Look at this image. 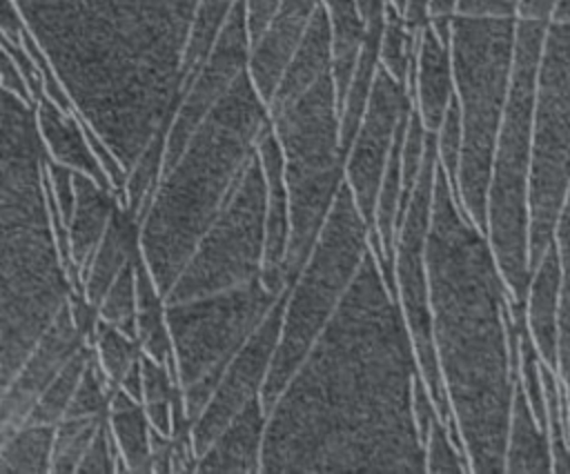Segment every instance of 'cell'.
Returning a JSON list of instances; mask_svg holds the SVG:
<instances>
[{"label": "cell", "mask_w": 570, "mask_h": 474, "mask_svg": "<svg viewBox=\"0 0 570 474\" xmlns=\"http://www.w3.org/2000/svg\"><path fill=\"white\" fill-rule=\"evenodd\" d=\"M416 374L401 303L370 247L267 412L261 472H425L412 405Z\"/></svg>", "instance_id": "1"}, {"label": "cell", "mask_w": 570, "mask_h": 474, "mask_svg": "<svg viewBox=\"0 0 570 474\" xmlns=\"http://www.w3.org/2000/svg\"><path fill=\"white\" fill-rule=\"evenodd\" d=\"M425 263L434 349L470 472H505L519 327L488 234L441 165Z\"/></svg>", "instance_id": "2"}, {"label": "cell", "mask_w": 570, "mask_h": 474, "mask_svg": "<svg viewBox=\"0 0 570 474\" xmlns=\"http://www.w3.org/2000/svg\"><path fill=\"white\" fill-rule=\"evenodd\" d=\"M0 385L69 303L73 287L51 225L36 107L2 89L0 105Z\"/></svg>", "instance_id": "3"}, {"label": "cell", "mask_w": 570, "mask_h": 474, "mask_svg": "<svg viewBox=\"0 0 570 474\" xmlns=\"http://www.w3.org/2000/svg\"><path fill=\"white\" fill-rule=\"evenodd\" d=\"M267 122V102L245 71L163 171L138 220V247L163 296L236 189Z\"/></svg>", "instance_id": "4"}, {"label": "cell", "mask_w": 570, "mask_h": 474, "mask_svg": "<svg viewBox=\"0 0 570 474\" xmlns=\"http://www.w3.org/2000/svg\"><path fill=\"white\" fill-rule=\"evenodd\" d=\"M517 22L519 18H472L459 13L452 20L454 96L463 122L456 194L468 216L483 231L492 156L514 73Z\"/></svg>", "instance_id": "5"}, {"label": "cell", "mask_w": 570, "mask_h": 474, "mask_svg": "<svg viewBox=\"0 0 570 474\" xmlns=\"http://www.w3.org/2000/svg\"><path fill=\"white\" fill-rule=\"evenodd\" d=\"M543 22H517V58L512 87L494 145L485 234L497 256L499 269L517 307L525 305L530 265V169H532V116L534 85Z\"/></svg>", "instance_id": "6"}, {"label": "cell", "mask_w": 570, "mask_h": 474, "mask_svg": "<svg viewBox=\"0 0 570 474\" xmlns=\"http://www.w3.org/2000/svg\"><path fill=\"white\" fill-rule=\"evenodd\" d=\"M269 120L283 149L292 223L287 278L294 280L345 182L341 105L332 71Z\"/></svg>", "instance_id": "7"}, {"label": "cell", "mask_w": 570, "mask_h": 474, "mask_svg": "<svg viewBox=\"0 0 570 474\" xmlns=\"http://www.w3.org/2000/svg\"><path fill=\"white\" fill-rule=\"evenodd\" d=\"M370 229L352 189L343 182L305 265L289 283L278 347L261 392L265 412H269L285 389L312 343L347 294L370 251Z\"/></svg>", "instance_id": "8"}, {"label": "cell", "mask_w": 570, "mask_h": 474, "mask_svg": "<svg viewBox=\"0 0 570 474\" xmlns=\"http://www.w3.org/2000/svg\"><path fill=\"white\" fill-rule=\"evenodd\" d=\"M285 292L274 294L263 283V276H258L218 294L167 303L174 372L189 423L207 405L234 354Z\"/></svg>", "instance_id": "9"}, {"label": "cell", "mask_w": 570, "mask_h": 474, "mask_svg": "<svg viewBox=\"0 0 570 474\" xmlns=\"http://www.w3.org/2000/svg\"><path fill=\"white\" fill-rule=\"evenodd\" d=\"M570 189V22H548L534 85L530 265L554 243Z\"/></svg>", "instance_id": "10"}, {"label": "cell", "mask_w": 570, "mask_h": 474, "mask_svg": "<svg viewBox=\"0 0 570 474\" xmlns=\"http://www.w3.org/2000/svg\"><path fill=\"white\" fill-rule=\"evenodd\" d=\"M265 211L267 180L254 151L236 189L165 294V303L218 294L263 276Z\"/></svg>", "instance_id": "11"}, {"label": "cell", "mask_w": 570, "mask_h": 474, "mask_svg": "<svg viewBox=\"0 0 570 474\" xmlns=\"http://www.w3.org/2000/svg\"><path fill=\"white\" fill-rule=\"evenodd\" d=\"M439 156H436V138L434 131L428 134V149L423 158V167L414 187V196L399 223L396 243H394V289L401 303L405 323L410 327L416 363L428 389L436 403L441 421L450 427L452 438L463 450L450 398L441 378L439 358L432 338V314H430V292H428V231L432 220V200H434V182H436Z\"/></svg>", "instance_id": "12"}, {"label": "cell", "mask_w": 570, "mask_h": 474, "mask_svg": "<svg viewBox=\"0 0 570 474\" xmlns=\"http://www.w3.org/2000/svg\"><path fill=\"white\" fill-rule=\"evenodd\" d=\"M412 91L379 65L367 107L354 140L345 151V182L363 214L374 227L376 198L396 134L412 109Z\"/></svg>", "instance_id": "13"}, {"label": "cell", "mask_w": 570, "mask_h": 474, "mask_svg": "<svg viewBox=\"0 0 570 474\" xmlns=\"http://www.w3.org/2000/svg\"><path fill=\"white\" fill-rule=\"evenodd\" d=\"M249 53H252V38L247 29L245 2L236 0L225 18V24L209 56L183 89L180 102L167 129L163 171H167L180 158L185 145L189 142L194 131L200 127V122L227 96L234 82L247 71Z\"/></svg>", "instance_id": "14"}, {"label": "cell", "mask_w": 570, "mask_h": 474, "mask_svg": "<svg viewBox=\"0 0 570 474\" xmlns=\"http://www.w3.org/2000/svg\"><path fill=\"white\" fill-rule=\"evenodd\" d=\"M285 300L287 292L274 303L263 323L234 354L229 365L223 369L207 405L191 423V443L196 456H200L216 441V436L249 401L261 396L278 347Z\"/></svg>", "instance_id": "15"}, {"label": "cell", "mask_w": 570, "mask_h": 474, "mask_svg": "<svg viewBox=\"0 0 570 474\" xmlns=\"http://www.w3.org/2000/svg\"><path fill=\"white\" fill-rule=\"evenodd\" d=\"M87 343L85 332L76 323L71 305L67 303L29 356L22 361L16 376L2 387L0 396V436L20 427L36 407L42 392L62 372L69 358Z\"/></svg>", "instance_id": "16"}, {"label": "cell", "mask_w": 570, "mask_h": 474, "mask_svg": "<svg viewBox=\"0 0 570 474\" xmlns=\"http://www.w3.org/2000/svg\"><path fill=\"white\" fill-rule=\"evenodd\" d=\"M256 154L267 180V211H265V256H263V283L274 294L289 287L287 278V251H289V196L283 171V149L274 134L272 120L258 136Z\"/></svg>", "instance_id": "17"}, {"label": "cell", "mask_w": 570, "mask_h": 474, "mask_svg": "<svg viewBox=\"0 0 570 474\" xmlns=\"http://www.w3.org/2000/svg\"><path fill=\"white\" fill-rule=\"evenodd\" d=\"M321 4L323 0H283L265 31L254 40L247 73L267 105Z\"/></svg>", "instance_id": "18"}, {"label": "cell", "mask_w": 570, "mask_h": 474, "mask_svg": "<svg viewBox=\"0 0 570 474\" xmlns=\"http://www.w3.org/2000/svg\"><path fill=\"white\" fill-rule=\"evenodd\" d=\"M410 89L423 125L436 131L454 100V69L450 42H443L430 22L419 33Z\"/></svg>", "instance_id": "19"}, {"label": "cell", "mask_w": 570, "mask_h": 474, "mask_svg": "<svg viewBox=\"0 0 570 474\" xmlns=\"http://www.w3.org/2000/svg\"><path fill=\"white\" fill-rule=\"evenodd\" d=\"M525 327L541 358L557 369L561 332V256L554 243L532 269L525 296Z\"/></svg>", "instance_id": "20"}, {"label": "cell", "mask_w": 570, "mask_h": 474, "mask_svg": "<svg viewBox=\"0 0 570 474\" xmlns=\"http://www.w3.org/2000/svg\"><path fill=\"white\" fill-rule=\"evenodd\" d=\"M267 412L261 396L249 401L198 456L196 472H261Z\"/></svg>", "instance_id": "21"}, {"label": "cell", "mask_w": 570, "mask_h": 474, "mask_svg": "<svg viewBox=\"0 0 570 474\" xmlns=\"http://www.w3.org/2000/svg\"><path fill=\"white\" fill-rule=\"evenodd\" d=\"M36 118H38V129H40V138H42L47 158H51L73 171L87 174L102 187L114 189L109 176L105 174L102 165L98 162V158L85 136L78 111L67 113L49 98H42L36 105Z\"/></svg>", "instance_id": "22"}, {"label": "cell", "mask_w": 570, "mask_h": 474, "mask_svg": "<svg viewBox=\"0 0 570 474\" xmlns=\"http://www.w3.org/2000/svg\"><path fill=\"white\" fill-rule=\"evenodd\" d=\"M73 189H76V205L69 220V243L73 265L82 285V278L89 269L91 256L100 245L114 209L118 205V194L114 189L102 187L91 176L73 171Z\"/></svg>", "instance_id": "23"}, {"label": "cell", "mask_w": 570, "mask_h": 474, "mask_svg": "<svg viewBox=\"0 0 570 474\" xmlns=\"http://www.w3.org/2000/svg\"><path fill=\"white\" fill-rule=\"evenodd\" d=\"M332 69V42H330V22L327 11L321 4L312 18V24L287 62L276 91L267 105L269 116L283 111L294 100H298L309 87H314Z\"/></svg>", "instance_id": "24"}, {"label": "cell", "mask_w": 570, "mask_h": 474, "mask_svg": "<svg viewBox=\"0 0 570 474\" xmlns=\"http://www.w3.org/2000/svg\"><path fill=\"white\" fill-rule=\"evenodd\" d=\"M138 220L136 216L118 200L109 227L96 247L89 269L82 278L85 300L98 309L102 296L118 278V274L136 258L138 254Z\"/></svg>", "instance_id": "25"}, {"label": "cell", "mask_w": 570, "mask_h": 474, "mask_svg": "<svg viewBox=\"0 0 570 474\" xmlns=\"http://www.w3.org/2000/svg\"><path fill=\"white\" fill-rule=\"evenodd\" d=\"M505 472H552V450L548 429L537 418L519 381L514 385L510 409Z\"/></svg>", "instance_id": "26"}, {"label": "cell", "mask_w": 570, "mask_h": 474, "mask_svg": "<svg viewBox=\"0 0 570 474\" xmlns=\"http://www.w3.org/2000/svg\"><path fill=\"white\" fill-rule=\"evenodd\" d=\"M330 22V42H332V80L336 87L338 105L343 107L345 91L354 76L356 62L361 58L367 20L361 13L356 0H323Z\"/></svg>", "instance_id": "27"}, {"label": "cell", "mask_w": 570, "mask_h": 474, "mask_svg": "<svg viewBox=\"0 0 570 474\" xmlns=\"http://www.w3.org/2000/svg\"><path fill=\"white\" fill-rule=\"evenodd\" d=\"M107 425L127 472H151V423L142 403L116 387L107 407Z\"/></svg>", "instance_id": "28"}, {"label": "cell", "mask_w": 570, "mask_h": 474, "mask_svg": "<svg viewBox=\"0 0 570 474\" xmlns=\"http://www.w3.org/2000/svg\"><path fill=\"white\" fill-rule=\"evenodd\" d=\"M136 340L142 354L169 365L174 347L167 325V303L140 249L136 254Z\"/></svg>", "instance_id": "29"}, {"label": "cell", "mask_w": 570, "mask_h": 474, "mask_svg": "<svg viewBox=\"0 0 570 474\" xmlns=\"http://www.w3.org/2000/svg\"><path fill=\"white\" fill-rule=\"evenodd\" d=\"M56 425L22 423L0 436V474H49Z\"/></svg>", "instance_id": "30"}, {"label": "cell", "mask_w": 570, "mask_h": 474, "mask_svg": "<svg viewBox=\"0 0 570 474\" xmlns=\"http://www.w3.org/2000/svg\"><path fill=\"white\" fill-rule=\"evenodd\" d=\"M419 33L421 31H414L405 22L403 13L387 0V4H385V22H383V33H381L379 60H381L383 69H387L399 82H403L407 87H410L412 69H414Z\"/></svg>", "instance_id": "31"}, {"label": "cell", "mask_w": 570, "mask_h": 474, "mask_svg": "<svg viewBox=\"0 0 570 474\" xmlns=\"http://www.w3.org/2000/svg\"><path fill=\"white\" fill-rule=\"evenodd\" d=\"M94 347L89 343L80 345L78 352L69 358V363L62 367V372L51 381V385L42 392V396L38 398L36 407L31 409L29 418L24 423H47V425H58L67 409L69 403L73 398V392L91 361Z\"/></svg>", "instance_id": "32"}, {"label": "cell", "mask_w": 570, "mask_h": 474, "mask_svg": "<svg viewBox=\"0 0 570 474\" xmlns=\"http://www.w3.org/2000/svg\"><path fill=\"white\" fill-rule=\"evenodd\" d=\"M167 129L163 127L149 145L142 149V154L136 158V162L127 171L125 191L118 198L134 216L140 220L160 176H163V162H165V142H167Z\"/></svg>", "instance_id": "33"}, {"label": "cell", "mask_w": 570, "mask_h": 474, "mask_svg": "<svg viewBox=\"0 0 570 474\" xmlns=\"http://www.w3.org/2000/svg\"><path fill=\"white\" fill-rule=\"evenodd\" d=\"M142 407L147 412V418L151 427H156L163 434L171 436L174 425V398L180 389L171 365L158 363L151 356L142 354Z\"/></svg>", "instance_id": "34"}, {"label": "cell", "mask_w": 570, "mask_h": 474, "mask_svg": "<svg viewBox=\"0 0 570 474\" xmlns=\"http://www.w3.org/2000/svg\"><path fill=\"white\" fill-rule=\"evenodd\" d=\"M554 245L561 256V332H559L557 374L561 378L566 407H568V425H570V189L557 223Z\"/></svg>", "instance_id": "35"}, {"label": "cell", "mask_w": 570, "mask_h": 474, "mask_svg": "<svg viewBox=\"0 0 570 474\" xmlns=\"http://www.w3.org/2000/svg\"><path fill=\"white\" fill-rule=\"evenodd\" d=\"M91 347L96 354V361L109 383L118 387L125 372L140 358L142 349L134 336L122 332L120 327L98 318L94 334H91Z\"/></svg>", "instance_id": "36"}, {"label": "cell", "mask_w": 570, "mask_h": 474, "mask_svg": "<svg viewBox=\"0 0 570 474\" xmlns=\"http://www.w3.org/2000/svg\"><path fill=\"white\" fill-rule=\"evenodd\" d=\"M105 416H76L62 418L56 425L53 452H51V474H76L78 465L100 429Z\"/></svg>", "instance_id": "37"}, {"label": "cell", "mask_w": 570, "mask_h": 474, "mask_svg": "<svg viewBox=\"0 0 570 474\" xmlns=\"http://www.w3.org/2000/svg\"><path fill=\"white\" fill-rule=\"evenodd\" d=\"M98 318L136 338V258L118 274L98 305Z\"/></svg>", "instance_id": "38"}, {"label": "cell", "mask_w": 570, "mask_h": 474, "mask_svg": "<svg viewBox=\"0 0 570 474\" xmlns=\"http://www.w3.org/2000/svg\"><path fill=\"white\" fill-rule=\"evenodd\" d=\"M425 472H470L465 452L452 438L450 427L436 418L425 441Z\"/></svg>", "instance_id": "39"}, {"label": "cell", "mask_w": 570, "mask_h": 474, "mask_svg": "<svg viewBox=\"0 0 570 474\" xmlns=\"http://www.w3.org/2000/svg\"><path fill=\"white\" fill-rule=\"evenodd\" d=\"M434 138H436L439 165L445 169L452 185L456 187V176H459L461 154H463V122H461V109H459L456 96L448 107L439 129L434 131Z\"/></svg>", "instance_id": "40"}, {"label": "cell", "mask_w": 570, "mask_h": 474, "mask_svg": "<svg viewBox=\"0 0 570 474\" xmlns=\"http://www.w3.org/2000/svg\"><path fill=\"white\" fill-rule=\"evenodd\" d=\"M111 472H127V467L118 454V447L114 443V436L109 432L107 416H105V421H102L100 429L96 432L94 441L89 443L76 474H111Z\"/></svg>", "instance_id": "41"}, {"label": "cell", "mask_w": 570, "mask_h": 474, "mask_svg": "<svg viewBox=\"0 0 570 474\" xmlns=\"http://www.w3.org/2000/svg\"><path fill=\"white\" fill-rule=\"evenodd\" d=\"M45 182L58 205V211L62 216V220L69 227L71 214H73V205H76V189H73V169L47 158L45 154Z\"/></svg>", "instance_id": "42"}, {"label": "cell", "mask_w": 570, "mask_h": 474, "mask_svg": "<svg viewBox=\"0 0 570 474\" xmlns=\"http://www.w3.org/2000/svg\"><path fill=\"white\" fill-rule=\"evenodd\" d=\"M521 0H459L456 13L472 18H519Z\"/></svg>", "instance_id": "43"}, {"label": "cell", "mask_w": 570, "mask_h": 474, "mask_svg": "<svg viewBox=\"0 0 570 474\" xmlns=\"http://www.w3.org/2000/svg\"><path fill=\"white\" fill-rule=\"evenodd\" d=\"M243 2H245L249 38H252V45H254V40H258V36L265 31V27L269 24L274 11L278 9V4L283 0H243Z\"/></svg>", "instance_id": "44"}, {"label": "cell", "mask_w": 570, "mask_h": 474, "mask_svg": "<svg viewBox=\"0 0 570 474\" xmlns=\"http://www.w3.org/2000/svg\"><path fill=\"white\" fill-rule=\"evenodd\" d=\"M0 76H2V89H4V91H9V93L22 98V100L29 102V105H33V96H31V91H29L27 80L22 78V73L18 71V67L13 65V60H11L4 51H2V71H0ZM33 107H36V105H33Z\"/></svg>", "instance_id": "45"}, {"label": "cell", "mask_w": 570, "mask_h": 474, "mask_svg": "<svg viewBox=\"0 0 570 474\" xmlns=\"http://www.w3.org/2000/svg\"><path fill=\"white\" fill-rule=\"evenodd\" d=\"M0 31H2V38H4V40H11V42H20L22 36H24V31H27L24 18H22V13H20V9L16 7L13 0H2Z\"/></svg>", "instance_id": "46"}, {"label": "cell", "mask_w": 570, "mask_h": 474, "mask_svg": "<svg viewBox=\"0 0 570 474\" xmlns=\"http://www.w3.org/2000/svg\"><path fill=\"white\" fill-rule=\"evenodd\" d=\"M557 7H559V0H521L519 20L548 24L552 22Z\"/></svg>", "instance_id": "47"}, {"label": "cell", "mask_w": 570, "mask_h": 474, "mask_svg": "<svg viewBox=\"0 0 570 474\" xmlns=\"http://www.w3.org/2000/svg\"><path fill=\"white\" fill-rule=\"evenodd\" d=\"M171 436L151 427V472H169Z\"/></svg>", "instance_id": "48"}, {"label": "cell", "mask_w": 570, "mask_h": 474, "mask_svg": "<svg viewBox=\"0 0 570 474\" xmlns=\"http://www.w3.org/2000/svg\"><path fill=\"white\" fill-rule=\"evenodd\" d=\"M140 356H142V354H140ZM118 389L127 392V394L134 396L136 401L142 398V363H140V358L125 372V376H122L120 383H118Z\"/></svg>", "instance_id": "49"}, {"label": "cell", "mask_w": 570, "mask_h": 474, "mask_svg": "<svg viewBox=\"0 0 570 474\" xmlns=\"http://www.w3.org/2000/svg\"><path fill=\"white\" fill-rule=\"evenodd\" d=\"M459 0H430V20L454 18Z\"/></svg>", "instance_id": "50"}, {"label": "cell", "mask_w": 570, "mask_h": 474, "mask_svg": "<svg viewBox=\"0 0 570 474\" xmlns=\"http://www.w3.org/2000/svg\"><path fill=\"white\" fill-rule=\"evenodd\" d=\"M361 13L365 16L367 22H372L374 18H379L381 13H385V4L387 0H356Z\"/></svg>", "instance_id": "51"}, {"label": "cell", "mask_w": 570, "mask_h": 474, "mask_svg": "<svg viewBox=\"0 0 570 474\" xmlns=\"http://www.w3.org/2000/svg\"><path fill=\"white\" fill-rule=\"evenodd\" d=\"M552 22H570V0H559Z\"/></svg>", "instance_id": "52"}, {"label": "cell", "mask_w": 570, "mask_h": 474, "mask_svg": "<svg viewBox=\"0 0 570 474\" xmlns=\"http://www.w3.org/2000/svg\"><path fill=\"white\" fill-rule=\"evenodd\" d=\"M399 11H403V4H405V0H390Z\"/></svg>", "instance_id": "53"}, {"label": "cell", "mask_w": 570, "mask_h": 474, "mask_svg": "<svg viewBox=\"0 0 570 474\" xmlns=\"http://www.w3.org/2000/svg\"><path fill=\"white\" fill-rule=\"evenodd\" d=\"M212 2H223V4H234L236 0H212Z\"/></svg>", "instance_id": "54"}]
</instances>
